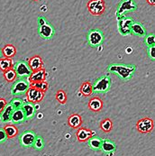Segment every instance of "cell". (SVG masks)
Here are the masks:
<instances>
[{
  "mask_svg": "<svg viewBox=\"0 0 155 156\" xmlns=\"http://www.w3.org/2000/svg\"><path fill=\"white\" fill-rule=\"evenodd\" d=\"M26 98L27 100L31 103H38L41 102L43 100V98H44V92L39 90V89H35L33 86H30L29 89H27L26 93Z\"/></svg>",
  "mask_w": 155,
  "mask_h": 156,
  "instance_id": "cell-11",
  "label": "cell"
},
{
  "mask_svg": "<svg viewBox=\"0 0 155 156\" xmlns=\"http://www.w3.org/2000/svg\"><path fill=\"white\" fill-rule=\"evenodd\" d=\"M101 150L104 153L107 154H110V153H114L116 150V145L115 144L108 139H105L102 141V145H101Z\"/></svg>",
  "mask_w": 155,
  "mask_h": 156,
  "instance_id": "cell-23",
  "label": "cell"
},
{
  "mask_svg": "<svg viewBox=\"0 0 155 156\" xmlns=\"http://www.w3.org/2000/svg\"><path fill=\"white\" fill-rule=\"evenodd\" d=\"M68 124L72 128H79L82 124V118L78 114H72L68 119Z\"/></svg>",
  "mask_w": 155,
  "mask_h": 156,
  "instance_id": "cell-22",
  "label": "cell"
},
{
  "mask_svg": "<svg viewBox=\"0 0 155 156\" xmlns=\"http://www.w3.org/2000/svg\"><path fill=\"white\" fill-rule=\"evenodd\" d=\"M147 1V3L149 4V5H155V0H146Z\"/></svg>",
  "mask_w": 155,
  "mask_h": 156,
  "instance_id": "cell-39",
  "label": "cell"
},
{
  "mask_svg": "<svg viewBox=\"0 0 155 156\" xmlns=\"http://www.w3.org/2000/svg\"><path fill=\"white\" fill-rule=\"evenodd\" d=\"M11 68H13V61L11 58H5V57L0 58V69L3 72Z\"/></svg>",
  "mask_w": 155,
  "mask_h": 156,
  "instance_id": "cell-25",
  "label": "cell"
},
{
  "mask_svg": "<svg viewBox=\"0 0 155 156\" xmlns=\"http://www.w3.org/2000/svg\"><path fill=\"white\" fill-rule=\"evenodd\" d=\"M112 86L111 79L108 76H102L98 79H97L92 84L93 92L96 94H105L109 91Z\"/></svg>",
  "mask_w": 155,
  "mask_h": 156,
  "instance_id": "cell-2",
  "label": "cell"
},
{
  "mask_svg": "<svg viewBox=\"0 0 155 156\" xmlns=\"http://www.w3.org/2000/svg\"><path fill=\"white\" fill-rule=\"evenodd\" d=\"M30 69L33 70V71H35V70H38V69H43L44 66V62H43V60L40 56L36 55V56H33L32 57L30 60H29V63H28Z\"/></svg>",
  "mask_w": 155,
  "mask_h": 156,
  "instance_id": "cell-16",
  "label": "cell"
},
{
  "mask_svg": "<svg viewBox=\"0 0 155 156\" xmlns=\"http://www.w3.org/2000/svg\"><path fill=\"white\" fill-rule=\"evenodd\" d=\"M102 141H103V139H101L99 136L92 135L88 140L89 146L94 151H99V150H101Z\"/></svg>",
  "mask_w": 155,
  "mask_h": 156,
  "instance_id": "cell-20",
  "label": "cell"
},
{
  "mask_svg": "<svg viewBox=\"0 0 155 156\" xmlns=\"http://www.w3.org/2000/svg\"><path fill=\"white\" fill-rule=\"evenodd\" d=\"M145 40H144V44L147 47H151V46H154L155 45V36L154 34H148L145 35Z\"/></svg>",
  "mask_w": 155,
  "mask_h": 156,
  "instance_id": "cell-33",
  "label": "cell"
},
{
  "mask_svg": "<svg viewBox=\"0 0 155 156\" xmlns=\"http://www.w3.org/2000/svg\"><path fill=\"white\" fill-rule=\"evenodd\" d=\"M89 108L91 111L99 112L103 108V102L98 97H94L89 100Z\"/></svg>",
  "mask_w": 155,
  "mask_h": 156,
  "instance_id": "cell-19",
  "label": "cell"
},
{
  "mask_svg": "<svg viewBox=\"0 0 155 156\" xmlns=\"http://www.w3.org/2000/svg\"><path fill=\"white\" fill-rule=\"evenodd\" d=\"M14 69L16 71V77H18L19 79H28L33 72L28 63L23 61L17 62L14 67Z\"/></svg>",
  "mask_w": 155,
  "mask_h": 156,
  "instance_id": "cell-8",
  "label": "cell"
},
{
  "mask_svg": "<svg viewBox=\"0 0 155 156\" xmlns=\"http://www.w3.org/2000/svg\"><path fill=\"white\" fill-rule=\"evenodd\" d=\"M56 99L58 100V102H60L61 104H65L67 101V97L65 92L63 90H59L56 93Z\"/></svg>",
  "mask_w": 155,
  "mask_h": 156,
  "instance_id": "cell-32",
  "label": "cell"
},
{
  "mask_svg": "<svg viewBox=\"0 0 155 156\" xmlns=\"http://www.w3.org/2000/svg\"><path fill=\"white\" fill-rule=\"evenodd\" d=\"M38 34H39V35L43 39L50 40V39H51L54 36L55 30H54L53 26L47 21L44 24L38 26Z\"/></svg>",
  "mask_w": 155,
  "mask_h": 156,
  "instance_id": "cell-12",
  "label": "cell"
},
{
  "mask_svg": "<svg viewBox=\"0 0 155 156\" xmlns=\"http://www.w3.org/2000/svg\"><path fill=\"white\" fill-rule=\"evenodd\" d=\"M33 147L36 150H42L44 149V139L42 136L40 135H36V138L34 140V143H33Z\"/></svg>",
  "mask_w": 155,
  "mask_h": 156,
  "instance_id": "cell-31",
  "label": "cell"
},
{
  "mask_svg": "<svg viewBox=\"0 0 155 156\" xmlns=\"http://www.w3.org/2000/svg\"><path fill=\"white\" fill-rule=\"evenodd\" d=\"M2 57V51H1V49H0V58Z\"/></svg>",
  "mask_w": 155,
  "mask_h": 156,
  "instance_id": "cell-40",
  "label": "cell"
},
{
  "mask_svg": "<svg viewBox=\"0 0 155 156\" xmlns=\"http://www.w3.org/2000/svg\"><path fill=\"white\" fill-rule=\"evenodd\" d=\"M22 109L23 113H24V115H25V120H30V119H33L35 115V108L33 106V103L31 102H26L23 104Z\"/></svg>",
  "mask_w": 155,
  "mask_h": 156,
  "instance_id": "cell-15",
  "label": "cell"
},
{
  "mask_svg": "<svg viewBox=\"0 0 155 156\" xmlns=\"http://www.w3.org/2000/svg\"><path fill=\"white\" fill-rule=\"evenodd\" d=\"M92 135H93V132L87 128H79L76 133L77 139L79 142H87Z\"/></svg>",
  "mask_w": 155,
  "mask_h": 156,
  "instance_id": "cell-18",
  "label": "cell"
},
{
  "mask_svg": "<svg viewBox=\"0 0 155 156\" xmlns=\"http://www.w3.org/2000/svg\"><path fill=\"white\" fill-rule=\"evenodd\" d=\"M154 127V124L153 119L149 118V117H144L140 119L137 124H136V128L137 130L142 133V134H148L151 133L153 130Z\"/></svg>",
  "mask_w": 155,
  "mask_h": 156,
  "instance_id": "cell-9",
  "label": "cell"
},
{
  "mask_svg": "<svg viewBox=\"0 0 155 156\" xmlns=\"http://www.w3.org/2000/svg\"><path fill=\"white\" fill-rule=\"evenodd\" d=\"M35 138H36V134L33 131L27 130L23 132L22 134L19 136V142L23 147L30 148L33 147Z\"/></svg>",
  "mask_w": 155,
  "mask_h": 156,
  "instance_id": "cell-10",
  "label": "cell"
},
{
  "mask_svg": "<svg viewBox=\"0 0 155 156\" xmlns=\"http://www.w3.org/2000/svg\"><path fill=\"white\" fill-rule=\"evenodd\" d=\"M33 1H39V0H33Z\"/></svg>",
  "mask_w": 155,
  "mask_h": 156,
  "instance_id": "cell-41",
  "label": "cell"
},
{
  "mask_svg": "<svg viewBox=\"0 0 155 156\" xmlns=\"http://www.w3.org/2000/svg\"><path fill=\"white\" fill-rule=\"evenodd\" d=\"M80 92L82 95H84L85 97H89L92 95L93 93V89H92V83L89 81H85L81 87H80Z\"/></svg>",
  "mask_w": 155,
  "mask_h": 156,
  "instance_id": "cell-27",
  "label": "cell"
},
{
  "mask_svg": "<svg viewBox=\"0 0 155 156\" xmlns=\"http://www.w3.org/2000/svg\"><path fill=\"white\" fill-rule=\"evenodd\" d=\"M30 86L31 84L28 80H26V79H19L15 80L11 88V94L13 96H20L25 94Z\"/></svg>",
  "mask_w": 155,
  "mask_h": 156,
  "instance_id": "cell-5",
  "label": "cell"
},
{
  "mask_svg": "<svg viewBox=\"0 0 155 156\" xmlns=\"http://www.w3.org/2000/svg\"><path fill=\"white\" fill-rule=\"evenodd\" d=\"M4 130L7 135V138H14L18 134V129L14 125H6Z\"/></svg>",
  "mask_w": 155,
  "mask_h": 156,
  "instance_id": "cell-26",
  "label": "cell"
},
{
  "mask_svg": "<svg viewBox=\"0 0 155 156\" xmlns=\"http://www.w3.org/2000/svg\"><path fill=\"white\" fill-rule=\"evenodd\" d=\"M7 105V102L5 101V98H0V113L4 110V108H5V106Z\"/></svg>",
  "mask_w": 155,
  "mask_h": 156,
  "instance_id": "cell-37",
  "label": "cell"
},
{
  "mask_svg": "<svg viewBox=\"0 0 155 156\" xmlns=\"http://www.w3.org/2000/svg\"><path fill=\"white\" fill-rule=\"evenodd\" d=\"M147 52L148 55L150 57V59L152 61L155 60V45L154 46H151V47H147Z\"/></svg>",
  "mask_w": 155,
  "mask_h": 156,
  "instance_id": "cell-35",
  "label": "cell"
},
{
  "mask_svg": "<svg viewBox=\"0 0 155 156\" xmlns=\"http://www.w3.org/2000/svg\"><path fill=\"white\" fill-rule=\"evenodd\" d=\"M104 34L98 29H92L88 33V44L91 47H97L104 42Z\"/></svg>",
  "mask_w": 155,
  "mask_h": 156,
  "instance_id": "cell-6",
  "label": "cell"
},
{
  "mask_svg": "<svg viewBox=\"0 0 155 156\" xmlns=\"http://www.w3.org/2000/svg\"><path fill=\"white\" fill-rule=\"evenodd\" d=\"M87 6L89 13L93 16H101L106 11V3L104 0H89Z\"/></svg>",
  "mask_w": 155,
  "mask_h": 156,
  "instance_id": "cell-4",
  "label": "cell"
},
{
  "mask_svg": "<svg viewBox=\"0 0 155 156\" xmlns=\"http://www.w3.org/2000/svg\"><path fill=\"white\" fill-rule=\"evenodd\" d=\"M117 22H118V31L123 36H126L131 34V26L134 22L133 18L126 17L124 16L120 18H117Z\"/></svg>",
  "mask_w": 155,
  "mask_h": 156,
  "instance_id": "cell-7",
  "label": "cell"
},
{
  "mask_svg": "<svg viewBox=\"0 0 155 156\" xmlns=\"http://www.w3.org/2000/svg\"><path fill=\"white\" fill-rule=\"evenodd\" d=\"M14 111V108L8 104L5 106V108H4V110L0 113V120L3 122V123H8L11 121V116H12V114Z\"/></svg>",
  "mask_w": 155,
  "mask_h": 156,
  "instance_id": "cell-17",
  "label": "cell"
},
{
  "mask_svg": "<svg viewBox=\"0 0 155 156\" xmlns=\"http://www.w3.org/2000/svg\"><path fill=\"white\" fill-rule=\"evenodd\" d=\"M100 128L102 131L106 132V133H108L110 132L113 128V123L109 118H107V119H104L101 123H100Z\"/></svg>",
  "mask_w": 155,
  "mask_h": 156,
  "instance_id": "cell-29",
  "label": "cell"
},
{
  "mask_svg": "<svg viewBox=\"0 0 155 156\" xmlns=\"http://www.w3.org/2000/svg\"><path fill=\"white\" fill-rule=\"evenodd\" d=\"M45 79H46V71H45L44 69L43 68L41 69L33 71L32 74L30 75V77L28 78V80L32 84V83H35V82L45 80Z\"/></svg>",
  "mask_w": 155,
  "mask_h": 156,
  "instance_id": "cell-13",
  "label": "cell"
},
{
  "mask_svg": "<svg viewBox=\"0 0 155 156\" xmlns=\"http://www.w3.org/2000/svg\"><path fill=\"white\" fill-rule=\"evenodd\" d=\"M6 140H7V135L5 134L4 128H0V144L6 142Z\"/></svg>",
  "mask_w": 155,
  "mask_h": 156,
  "instance_id": "cell-36",
  "label": "cell"
},
{
  "mask_svg": "<svg viewBox=\"0 0 155 156\" xmlns=\"http://www.w3.org/2000/svg\"><path fill=\"white\" fill-rule=\"evenodd\" d=\"M16 53V49L14 45L6 44L2 50V54L5 58H13Z\"/></svg>",
  "mask_w": 155,
  "mask_h": 156,
  "instance_id": "cell-24",
  "label": "cell"
},
{
  "mask_svg": "<svg viewBox=\"0 0 155 156\" xmlns=\"http://www.w3.org/2000/svg\"><path fill=\"white\" fill-rule=\"evenodd\" d=\"M31 86L34 87L35 89H39V90H41V91H43V92H44V93L48 90V89H49V84H48V82L45 81V80L39 81V82H35V83H32Z\"/></svg>",
  "mask_w": 155,
  "mask_h": 156,
  "instance_id": "cell-30",
  "label": "cell"
},
{
  "mask_svg": "<svg viewBox=\"0 0 155 156\" xmlns=\"http://www.w3.org/2000/svg\"><path fill=\"white\" fill-rule=\"evenodd\" d=\"M131 34L138 37H144L147 35V32L143 25V23L139 22H133L131 26Z\"/></svg>",
  "mask_w": 155,
  "mask_h": 156,
  "instance_id": "cell-14",
  "label": "cell"
},
{
  "mask_svg": "<svg viewBox=\"0 0 155 156\" xmlns=\"http://www.w3.org/2000/svg\"><path fill=\"white\" fill-rule=\"evenodd\" d=\"M137 10V4L135 0H122L116 9V17L120 18L128 12H133Z\"/></svg>",
  "mask_w": 155,
  "mask_h": 156,
  "instance_id": "cell-3",
  "label": "cell"
},
{
  "mask_svg": "<svg viewBox=\"0 0 155 156\" xmlns=\"http://www.w3.org/2000/svg\"><path fill=\"white\" fill-rule=\"evenodd\" d=\"M13 108L14 109H16V108H21L23 107V101L20 98H13L10 103H9Z\"/></svg>",
  "mask_w": 155,
  "mask_h": 156,
  "instance_id": "cell-34",
  "label": "cell"
},
{
  "mask_svg": "<svg viewBox=\"0 0 155 156\" xmlns=\"http://www.w3.org/2000/svg\"><path fill=\"white\" fill-rule=\"evenodd\" d=\"M107 69L112 73L117 74L120 80L124 81H127L130 80L133 77L136 71V66L134 64L113 63L108 66Z\"/></svg>",
  "mask_w": 155,
  "mask_h": 156,
  "instance_id": "cell-1",
  "label": "cell"
},
{
  "mask_svg": "<svg viewBox=\"0 0 155 156\" xmlns=\"http://www.w3.org/2000/svg\"><path fill=\"white\" fill-rule=\"evenodd\" d=\"M24 121H25V115L23 111L22 108L14 109L12 116H11V122H13L15 124H20Z\"/></svg>",
  "mask_w": 155,
  "mask_h": 156,
  "instance_id": "cell-21",
  "label": "cell"
},
{
  "mask_svg": "<svg viewBox=\"0 0 155 156\" xmlns=\"http://www.w3.org/2000/svg\"><path fill=\"white\" fill-rule=\"evenodd\" d=\"M46 22H47V20L45 19L44 16H39V17H38V26L44 24V23H45Z\"/></svg>",
  "mask_w": 155,
  "mask_h": 156,
  "instance_id": "cell-38",
  "label": "cell"
},
{
  "mask_svg": "<svg viewBox=\"0 0 155 156\" xmlns=\"http://www.w3.org/2000/svg\"><path fill=\"white\" fill-rule=\"evenodd\" d=\"M4 77L6 81L8 82H14L16 80V71L13 68L4 71Z\"/></svg>",
  "mask_w": 155,
  "mask_h": 156,
  "instance_id": "cell-28",
  "label": "cell"
}]
</instances>
